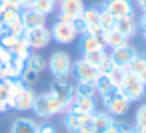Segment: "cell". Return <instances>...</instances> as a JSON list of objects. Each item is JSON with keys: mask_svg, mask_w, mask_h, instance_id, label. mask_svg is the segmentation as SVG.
<instances>
[{"mask_svg": "<svg viewBox=\"0 0 146 133\" xmlns=\"http://www.w3.org/2000/svg\"><path fill=\"white\" fill-rule=\"evenodd\" d=\"M118 91L132 103V102H139L143 99L146 92V84H143L138 77L131 74L128 69L118 87Z\"/></svg>", "mask_w": 146, "mask_h": 133, "instance_id": "1", "label": "cell"}, {"mask_svg": "<svg viewBox=\"0 0 146 133\" xmlns=\"http://www.w3.org/2000/svg\"><path fill=\"white\" fill-rule=\"evenodd\" d=\"M36 96H37L36 92L24 84L11 95V98L7 102V109L9 111H19V112L31 111L34 101H36Z\"/></svg>", "mask_w": 146, "mask_h": 133, "instance_id": "2", "label": "cell"}, {"mask_svg": "<svg viewBox=\"0 0 146 133\" xmlns=\"http://www.w3.org/2000/svg\"><path fill=\"white\" fill-rule=\"evenodd\" d=\"M48 67H50V71H51V75L55 79H67L71 75L72 60H71V57L67 52L55 51L50 57Z\"/></svg>", "mask_w": 146, "mask_h": 133, "instance_id": "3", "label": "cell"}, {"mask_svg": "<svg viewBox=\"0 0 146 133\" xmlns=\"http://www.w3.org/2000/svg\"><path fill=\"white\" fill-rule=\"evenodd\" d=\"M104 103H105V108L108 111V113L113 118H121V116H125L129 109H131V102L118 91L115 89L113 92L105 95L102 98Z\"/></svg>", "mask_w": 146, "mask_h": 133, "instance_id": "4", "label": "cell"}, {"mask_svg": "<svg viewBox=\"0 0 146 133\" xmlns=\"http://www.w3.org/2000/svg\"><path fill=\"white\" fill-rule=\"evenodd\" d=\"M51 33V38L61 45H70L75 41V38L78 37L72 23H64V21H55L50 30Z\"/></svg>", "mask_w": 146, "mask_h": 133, "instance_id": "5", "label": "cell"}, {"mask_svg": "<svg viewBox=\"0 0 146 133\" xmlns=\"http://www.w3.org/2000/svg\"><path fill=\"white\" fill-rule=\"evenodd\" d=\"M50 93L62 103V106L68 111L70 105L72 103L74 98H75V88L74 85H71L67 79H57L50 89Z\"/></svg>", "mask_w": 146, "mask_h": 133, "instance_id": "6", "label": "cell"}, {"mask_svg": "<svg viewBox=\"0 0 146 133\" xmlns=\"http://www.w3.org/2000/svg\"><path fill=\"white\" fill-rule=\"evenodd\" d=\"M23 38L26 40V43L29 44L30 48L33 50H41L48 47L51 43V33L50 30L44 27H38V28H33V30H24L23 33Z\"/></svg>", "mask_w": 146, "mask_h": 133, "instance_id": "7", "label": "cell"}, {"mask_svg": "<svg viewBox=\"0 0 146 133\" xmlns=\"http://www.w3.org/2000/svg\"><path fill=\"white\" fill-rule=\"evenodd\" d=\"M71 75L77 79V82H94L99 75V72L94 65L88 64L84 58H81L72 62Z\"/></svg>", "mask_w": 146, "mask_h": 133, "instance_id": "8", "label": "cell"}, {"mask_svg": "<svg viewBox=\"0 0 146 133\" xmlns=\"http://www.w3.org/2000/svg\"><path fill=\"white\" fill-rule=\"evenodd\" d=\"M99 9L111 13L113 17H123V16H133L135 6L132 0H105Z\"/></svg>", "mask_w": 146, "mask_h": 133, "instance_id": "9", "label": "cell"}, {"mask_svg": "<svg viewBox=\"0 0 146 133\" xmlns=\"http://www.w3.org/2000/svg\"><path fill=\"white\" fill-rule=\"evenodd\" d=\"M136 55H138V51L133 47L126 44V45H123V47H121V48L112 50L111 54H109V58H111L113 67H116V68H125L126 69L128 65L133 61V58Z\"/></svg>", "mask_w": 146, "mask_h": 133, "instance_id": "10", "label": "cell"}, {"mask_svg": "<svg viewBox=\"0 0 146 133\" xmlns=\"http://www.w3.org/2000/svg\"><path fill=\"white\" fill-rule=\"evenodd\" d=\"M68 111L75 113L77 116L94 113V112H97V101H95L94 96H80V95H75L72 103L68 108Z\"/></svg>", "mask_w": 146, "mask_h": 133, "instance_id": "11", "label": "cell"}, {"mask_svg": "<svg viewBox=\"0 0 146 133\" xmlns=\"http://www.w3.org/2000/svg\"><path fill=\"white\" fill-rule=\"evenodd\" d=\"M20 17H21L24 30H33V28H38V27H44L46 21H47V16H43L41 13L36 11L31 7L21 9Z\"/></svg>", "mask_w": 146, "mask_h": 133, "instance_id": "12", "label": "cell"}, {"mask_svg": "<svg viewBox=\"0 0 146 133\" xmlns=\"http://www.w3.org/2000/svg\"><path fill=\"white\" fill-rule=\"evenodd\" d=\"M26 68V61L13 57L9 62L0 64V79L1 78H20Z\"/></svg>", "mask_w": 146, "mask_h": 133, "instance_id": "13", "label": "cell"}, {"mask_svg": "<svg viewBox=\"0 0 146 133\" xmlns=\"http://www.w3.org/2000/svg\"><path fill=\"white\" fill-rule=\"evenodd\" d=\"M118 33H121L123 37H126L128 40L132 38L136 31H138V23L135 20L133 16H123V17H118L115 21V27H113Z\"/></svg>", "mask_w": 146, "mask_h": 133, "instance_id": "14", "label": "cell"}, {"mask_svg": "<svg viewBox=\"0 0 146 133\" xmlns=\"http://www.w3.org/2000/svg\"><path fill=\"white\" fill-rule=\"evenodd\" d=\"M106 47L105 44L91 34L85 33V34H81V40H80V50L84 54H88V52H94V51H98V50H105Z\"/></svg>", "mask_w": 146, "mask_h": 133, "instance_id": "15", "label": "cell"}, {"mask_svg": "<svg viewBox=\"0 0 146 133\" xmlns=\"http://www.w3.org/2000/svg\"><path fill=\"white\" fill-rule=\"evenodd\" d=\"M38 123L30 118H19L13 122L10 133H37Z\"/></svg>", "mask_w": 146, "mask_h": 133, "instance_id": "16", "label": "cell"}, {"mask_svg": "<svg viewBox=\"0 0 146 133\" xmlns=\"http://www.w3.org/2000/svg\"><path fill=\"white\" fill-rule=\"evenodd\" d=\"M131 74H133L135 77H138L143 84H146V57L145 55H141L138 54L133 61L128 65L126 68Z\"/></svg>", "mask_w": 146, "mask_h": 133, "instance_id": "17", "label": "cell"}, {"mask_svg": "<svg viewBox=\"0 0 146 133\" xmlns=\"http://www.w3.org/2000/svg\"><path fill=\"white\" fill-rule=\"evenodd\" d=\"M95 84V88H97V93H99L101 98H104L105 95L113 92L115 89H118L115 87V84L112 82L109 74H99L97 77V79L94 81Z\"/></svg>", "mask_w": 146, "mask_h": 133, "instance_id": "18", "label": "cell"}, {"mask_svg": "<svg viewBox=\"0 0 146 133\" xmlns=\"http://www.w3.org/2000/svg\"><path fill=\"white\" fill-rule=\"evenodd\" d=\"M85 10L82 0H60V11L68 13L74 17H80Z\"/></svg>", "mask_w": 146, "mask_h": 133, "instance_id": "19", "label": "cell"}, {"mask_svg": "<svg viewBox=\"0 0 146 133\" xmlns=\"http://www.w3.org/2000/svg\"><path fill=\"white\" fill-rule=\"evenodd\" d=\"M92 122H94V130L102 132L115 122L113 116H111L108 112H94L92 113Z\"/></svg>", "mask_w": 146, "mask_h": 133, "instance_id": "20", "label": "cell"}, {"mask_svg": "<svg viewBox=\"0 0 146 133\" xmlns=\"http://www.w3.org/2000/svg\"><path fill=\"white\" fill-rule=\"evenodd\" d=\"M128 41L129 40L126 37H123L121 33H118L115 28L105 34V45H106V48H111V50L121 48V47L128 44Z\"/></svg>", "mask_w": 146, "mask_h": 133, "instance_id": "21", "label": "cell"}, {"mask_svg": "<svg viewBox=\"0 0 146 133\" xmlns=\"http://www.w3.org/2000/svg\"><path fill=\"white\" fill-rule=\"evenodd\" d=\"M46 67H47V62H46V60L41 57V55H38V54H30L29 55V58L26 60V68H29V69H33V71H36L37 74H41L44 69H46Z\"/></svg>", "mask_w": 146, "mask_h": 133, "instance_id": "22", "label": "cell"}, {"mask_svg": "<svg viewBox=\"0 0 146 133\" xmlns=\"http://www.w3.org/2000/svg\"><path fill=\"white\" fill-rule=\"evenodd\" d=\"M62 125L68 133H80V116L67 111V112H64Z\"/></svg>", "mask_w": 146, "mask_h": 133, "instance_id": "23", "label": "cell"}, {"mask_svg": "<svg viewBox=\"0 0 146 133\" xmlns=\"http://www.w3.org/2000/svg\"><path fill=\"white\" fill-rule=\"evenodd\" d=\"M55 6H57L55 0H33L30 7L34 9L36 11L41 13L43 16H48L51 13H54Z\"/></svg>", "mask_w": 146, "mask_h": 133, "instance_id": "24", "label": "cell"}, {"mask_svg": "<svg viewBox=\"0 0 146 133\" xmlns=\"http://www.w3.org/2000/svg\"><path fill=\"white\" fill-rule=\"evenodd\" d=\"M132 128L135 133H146V103L138 108L135 113V125Z\"/></svg>", "mask_w": 146, "mask_h": 133, "instance_id": "25", "label": "cell"}, {"mask_svg": "<svg viewBox=\"0 0 146 133\" xmlns=\"http://www.w3.org/2000/svg\"><path fill=\"white\" fill-rule=\"evenodd\" d=\"M10 51H11L13 57L20 58V60H23V61H26V60L29 58V55L31 54V48H30V47H29V44L26 43V40L23 38V36L20 37L19 43L14 45V47H13Z\"/></svg>", "mask_w": 146, "mask_h": 133, "instance_id": "26", "label": "cell"}, {"mask_svg": "<svg viewBox=\"0 0 146 133\" xmlns=\"http://www.w3.org/2000/svg\"><path fill=\"white\" fill-rule=\"evenodd\" d=\"M108 51H106V48L105 50H98V51H94V52H88V54H84L82 55V58L88 62V64H91V65H94L95 68H98L102 62H104V60L105 58H108Z\"/></svg>", "mask_w": 146, "mask_h": 133, "instance_id": "27", "label": "cell"}, {"mask_svg": "<svg viewBox=\"0 0 146 133\" xmlns=\"http://www.w3.org/2000/svg\"><path fill=\"white\" fill-rule=\"evenodd\" d=\"M4 31H6V33H10V34H14V36H19V37L23 36V33H24V26H23V21H21L20 13L6 24Z\"/></svg>", "mask_w": 146, "mask_h": 133, "instance_id": "28", "label": "cell"}, {"mask_svg": "<svg viewBox=\"0 0 146 133\" xmlns=\"http://www.w3.org/2000/svg\"><path fill=\"white\" fill-rule=\"evenodd\" d=\"M115 21H116V17H113L111 13H108V11L99 9V26H101V28H102L105 33L113 30Z\"/></svg>", "mask_w": 146, "mask_h": 133, "instance_id": "29", "label": "cell"}, {"mask_svg": "<svg viewBox=\"0 0 146 133\" xmlns=\"http://www.w3.org/2000/svg\"><path fill=\"white\" fill-rule=\"evenodd\" d=\"M82 20L85 21L87 27L99 24V7H88L81 14Z\"/></svg>", "mask_w": 146, "mask_h": 133, "instance_id": "30", "label": "cell"}, {"mask_svg": "<svg viewBox=\"0 0 146 133\" xmlns=\"http://www.w3.org/2000/svg\"><path fill=\"white\" fill-rule=\"evenodd\" d=\"M75 88V95L80 96H97V88L94 82H77Z\"/></svg>", "mask_w": 146, "mask_h": 133, "instance_id": "31", "label": "cell"}, {"mask_svg": "<svg viewBox=\"0 0 146 133\" xmlns=\"http://www.w3.org/2000/svg\"><path fill=\"white\" fill-rule=\"evenodd\" d=\"M91 132H94L92 113L81 115L80 116V133H91Z\"/></svg>", "mask_w": 146, "mask_h": 133, "instance_id": "32", "label": "cell"}, {"mask_svg": "<svg viewBox=\"0 0 146 133\" xmlns=\"http://www.w3.org/2000/svg\"><path fill=\"white\" fill-rule=\"evenodd\" d=\"M20 37L19 36H14V34H10V33H4L0 38V45H3L4 48L7 50H11L14 45L19 43Z\"/></svg>", "mask_w": 146, "mask_h": 133, "instance_id": "33", "label": "cell"}, {"mask_svg": "<svg viewBox=\"0 0 146 133\" xmlns=\"http://www.w3.org/2000/svg\"><path fill=\"white\" fill-rule=\"evenodd\" d=\"M37 78H38V74H37L36 71H33V69H29V68H24V71H23V74H21V77H20V79H21L27 87L36 84V82H37Z\"/></svg>", "mask_w": 146, "mask_h": 133, "instance_id": "34", "label": "cell"}, {"mask_svg": "<svg viewBox=\"0 0 146 133\" xmlns=\"http://www.w3.org/2000/svg\"><path fill=\"white\" fill-rule=\"evenodd\" d=\"M72 26H74V28H75V31H77V34L78 36H81V34H85L87 33V24H85V21L82 20V17L80 16V17H77L74 21H72Z\"/></svg>", "mask_w": 146, "mask_h": 133, "instance_id": "35", "label": "cell"}, {"mask_svg": "<svg viewBox=\"0 0 146 133\" xmlns=\"http://www.w3.org/2000/svg\"><path fill=\"white\" fill-rule=\"evenodd\" d=\"M97 69H98V72H99V74H109V72L113 69V64H112V61H111L109 55H108V58H105V60H104V62L98 67Z\"/></svg>", "mask_w": 146, "mask_h": 133, "instance_id": "36", "label": "cell"}, {"mask_svg": "<svg viewBox=\"0 0 146 133\" xmlns=\"http://www.w3.org/2000/svg\"><path fill=\"white\" fill-rule=\"evenodd\" d=\"M13 58V54L10 50L4 48L3 45H0V64H6Z\"/></svg>", "mask_w": 146, "mask_h": 133, "instance_id": "37", "label": "cell"}, {"mask_svg": "<svg viewBox=\"0 0 146 133\" xmlns=\"http://www.w3.org/2000/svg\"><path fill=\"white\" fill-rule=\"evenodd\" d=\"M77 17L68 14V13H64V11H58V16H57V20L58 21H64V23H72Z\"/></svg>", "mask_w": 146, "mask_h": 133, "instance_id": "38", "label": "cell"}, {"mask_svg": "<svg viewBox=\"0 0 146 133\" xmlns=\"http://www.w3.org/2000/svg\"><path fill=\"white\" fill-rule=\"evenodd\" d=\"M37 133H58V132H57V129H55L52 125L44 123V125H38V130H37Z\"/></svg>", "mask_w": 146, "mask_h": 133, "instance_id": "39", "label": "cell"}, {"mask_svg": "<svg viewBox=\"0 0 146 133\" xmlns=\"http://www.w3.org/2000/svg\"><path fill=\"white\" fill-rule=\"evenodd\" d=\"M121 130H122V123L113 122L112 125H109V126L104 130V133H121Z\"/></svg>", "mask_w": 146, "mask_h": 133, "instance_id": "40", "label": "cell"}, {"mask_svg": "<svg viewBox=\"0 0 146 133\" xmlns=\"http://www.w3.org/2000/svg\"><path fill=\"white\" fill-rule=\"evenodd\" d=\"M0 1H11V3H16L17 6H20L21 9L30 7L33 3V0H0Z\"/></svg>", "mask_w": 146, "mask_h": 133, "instance_id": "41", "label": "cell"}, {"mask_svg": "<svg viewBox=\"0 0 146 133\" xmlns=\"http://www.w3.org/2000/svg\"><path fill=\"white\" fill-rule=\"evenodd\" d=\"M138 27H141L142 30H143V28H146V11H143V14L141 16L139 23H138Z\"/></svg>", "mask_w": 146, "mask_h": 133, "instance_id": "42", "label": "cell"}, {"mask_svg": "<svg viewBox=\"0 0 146 133\" xmlns=\"http://www.w3.org/2000/svg\"><path fill=\"white\" fill-rule=\"evenodd\" d=\"M121 133H135V130H133L132 126H129L126 123H122V130H121Z\"/></svg>", "mask_w": 146, "mask_h": 133, "instance_id": "43", "label": "cell"}, {"mask_svg": "<svg viewBox=\"0 0 146 133\" xmlns=\"http://www.w3.org/2000/svg\"><path fill=\"white\" fill-rule=\"evenodd\" d=\"M138 3V6L141 7L142 11H146V0H135Z\"/></svg>", "mask_w": 146, "mask_h": 133, "instance_id": "44", "label": "cell"}, {"mask_svg": "<svg viewBox=\"0 0 146 133\" xmlns=\"http://www.w3.org/2000/svg\"><path fill=\"white\" fill-rule=\"evenodd\" d=\"M3 112H7V109H6V103H4V102H0V115H1Z\"/></svg>", "mask_w": 146, "mask_h": 133, "instance_id": "45", "label": "cell"}, {"mask_svg": "<svg viewBox=\"0 0 146 133\" xmlns=\"http://www.w3.org/2000/svg\"><path fill=\"white\" fill-rule=\"evenodd\" d=\"M143 38H145V41H146V28H143Z\"/></svg>", "mask_w": 146, "mask_h": 133, "instance_id": "46", "label": "cell"}, {"mask_svg": "<svg viewBox=\"0 0 146 133\" xmlns=\"http://www.w3.org/2000/svg\"><path fill=\"white\" fill-rule=\"evenodd\" d=\"M3 34H4V31H3V30L0 28V38H1V36H3Z\"/></svg>", "mask_w": 146, "mask_h": 133, "instance_id": "47", "label": "cell"}, {"mask_svg": "<svg viewBox=\"0 0 146 133\" xmlns=\"http://www.w3.org/2000/svg\"><path fill=\"white\" fill-rule=\"evenodd\" d=\"M91 133H102V132H97V130H94V132H91Z\"/></svg>", "mask_w": 146, "mask_h": 133, "instance_id": "48", "label": "cell"}, {"mask_svg": "<svg viewBox=\"0 0 146 133\" xmlns=\"http://www.w3.org/2000/svg\"><path fill=\"white\" fill-rule=\"evenodd\" d=\"M55 1H58V0H55Z\"/></svg>", "mask_w": 146, "mask_h": 133, "instance_id": "49", "label": "cell"}]
</instances>
